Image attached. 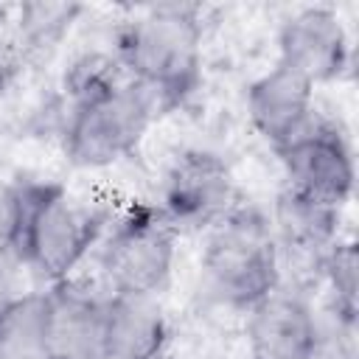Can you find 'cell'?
<instances>
[{
	"label": "cell",
	"mask_w": 359,
	"mask_h": 359,
	"mask_svg": "<svg viewBox=\"0 0 359 359\" xmlns=\"http://www.w3.org/2000/svg\"><path fill=\"white\" fill-rule=\"evenodd\" d=\"M208 292L230 309L250 311L280 286V250L269 216L255 205H233L210 230L199 255Z\"/></svg>",
	"instance_id": "3957f363"
},
{
	"label": "cell",
	"mask_w": 359,
	"mask_h": 359,
	"mask_svg": "<svg viewBox=\"0 0 359 359\" xmlns=\"http://www.w3.org/2000/svg\"><path fill=\"white\" fill-rule=\"evenodd\" d=\"M278 157L286 174V188L337 210L351 202L356 185L353 149L334 121L314 115L300 135L278 149Z\"/></svg>",
	"instance_id": "52a82bcc"
},
{
	"label": "cell",
	"mask_w": 359,
	"mask_h": 359,
	"mask_svg": "<svg viewBox=\"0 0 359 359\" xmlns=\"http://www.w3.org/2000/svg\"><path fill=\"white\" fill-rule=\"evenodd\" d=\"M303 359H356L353 348V331L337 325V323H323L306 351Z\"/></svg>",
	"instance_id": "d6986e66"
},
{
	"label": "cell",
	"mask_w": 359,
	"mask_h": 359,
	"mask_svg": "<svg viewBox=\"0 0 359 359\" xmlns=\"http://www.w3.org/2000/svg\"><path fill=\"white\" fill-rule=\"evenodd\" d=\"M177 230L157 205H129L98 244V269L109 294L157 297L174 272Z\"/></svg>",
	"instance_id": "5b68a950"
},
{
	"label": "cell",
	"mask_w": 359,
	"mask_h": 359,
	"mask_svg": "<svg viewBox=\"0 0 359 359\" xmlns=\"http://www.w3.org/2000/svg\"><path fill=\"white\" fill-rule=\"evenodd\" d=\"M104 339L107 359H165L171 328L157 297L107 292Z\"/></svg>",
	"instance_id": "7c38bea8"
},
{
	"label": "cell",
	"mask_w": 359,
	"mask_h": 359,
	"mask_svg": "<svg viewBox=\"0 0 359 359\" xmlns=\"http://www.w3.org/2000/svg\"><path fill=\"white\" fill-rule=\"evenodd\" d=\"M278 62L314 87L339 81L351 70V36L328 6H306L289 14L278 31Z\"/></svg>",
	"instance_id": "ba28073f"
},
{
	"label": "cell",
	"mask_w": 359,
	"mask_h": 359,
	"mask_svg": "<svg viewBox=\"0 0 359 359\" xmlns=\"http://www.w3.org/2000/svg\"><path fill=\"white\" fill-rule=\"evenodd\" d=\"M244 109L258 137L278 151L317 115L314 84L292 67L275 62L266 73L247 84Z\"/></svg>",
	"instance_id": "9c48e42d"
},
{
	"label": "cell",
	"mask_w": 359,
	"mask_h": 359,
	"mask_svg": "<svg viewBox=\"0 0 359 359\" xmlns=\"http://www.w3.org/2000/svg\"><path fill=\"white\" fill-rule=\"evenodd\" d=\"M320 317L297 292L278 286L247 311V348L250 359H303Z\"/></svg>",
	"instance_id": "8fae6325"
},
{
	"label": "cell",
	"mask_w": 359,
	"mask_h": 359,
	"mask_svg": "<svg viewBox=\"0 0 359 359\" xmlns=\"http://www.w3.org/2000/svg\"><path fill=\"white\" fill-rule=\"evenodd\" d=\"M269 224L278 250H289L314 261H320L323 252L339 238V210L309 199L286 185L275 196Z\"/></svg>",
	"instance_id": "4fadbf2b"
},
{
	"label": "cell",
	"mask_w": 359,
	"mask_h": 359,
	"mask_svg": "<svg viewBox=\"0 0 359 359\" xmlns=\"http://www.w3.org/2000/svg\"><path fill=\"white\" fill-rule=\"evenodd\" d=\"M233 205V168L219 151L194 146L171 160L157 208L177 233H208Z\"/></svg>",
	"instance_id": "8992f818"
},
{
	"label": "cell",
	"mask_w": 359,
	"mask_h": 359,
	"mask_svg": "<svg viewBox=\"0 0 359 359\" xmlns=\"http://www.w3.org/2000/svg\"><path fill=\"white\" fill-rule=\"evenodd\" d=\"M25 210V185L22 180H0V264L17 258L20 233Z\"/></svg>",
	"instance_id": "ac0fdd59"
},
{
	"label": "cell",
	"mask_w": 359,
	"mask_h": 359,
	"mask_svg": "<svg viewBox=\"0 0 359 359\" xmlns=\"http://www.w3.org/2000/svg\"><path fill=\"white\" fill-rule=\"evenodd\" d=\"M50 292H17L0 311V359H45Z\"/></svg>",
	"instance_id": "5bb4252c"
},
{
	"label": "cell",
	"mask_w": 359,
	"mask_h": 359,
	"mask_svg": "<svg viewBox=\"0 0 359 359\" xmlns=\"http://www.w3.org/2000/svg\"><path fill=\"white\" fill-rule=\"evenodd\" d=\"M157 115L154 95L126 79L95 101L67 107L62 151L73 168L101 171L118 165L137 151Z\"/></svg>",
	"instance_id": "277c9868"
},
{
	"label": "cell",
	"mask_w": 359,
	"mask_h": 359,
	"mask_svg": "<svg viewBox=\"0 0 359 359\" xmlns=\"http://www.w3.org/2000/svg\"><path fill=\"white\" fill-rule=\"evenodd\" d=\"M79 6L67 3H28L20 8V34L17 42L25 56L50 50L62 42V36L70 31L73 20L79 17Z\"/></svg>",
	"instance_id": "e0dca14e"
},
{
	"label": "cell",
	"mask_w": 359,
	"mask_h": 359,
	"mask_svg": "<svg viewBox=\"0 0 359 359\" xmlns=\"http://www.w3.org/2000/svg\"><path fill=\"white\" fill-rule=\"evenodd\" d=\"M123 81H126V76L112 53L84 50L67 65V70L62 76V93L67 98V107H79V104L107 95L109 90H115Z\"/></svg>",
	"instance_id": "2e32d148"
},
{
	"label": "cell",
	"mask_w": 359,
	"mask_h": 359,
	"mask_svg": "<svg viewBox=\"0 0 359 359\" xmlns=\"http://www.w3.org/2000/svg\"><path fill=\"white\" fill-rule=\"evenodd\" d=\"M17 294V289H14V280H11V275H8V269H6V264H0V311L11 303V297Z\"/></svg>",
	"instance_id": "ffe728a7"
},
{
	"label": "cell",
	"mask_w": 359,
	"mask_h": 359,
	"mask_svg": "<svg viewBox=\"0 0 359 359\" xmlns=\"http://www.w3.org/2000/svg\"><path fill=\"white\" fill-rule=\"evenodd\" d=\"M325 289H328V306H331V323L353 331L356 328V311H359V255L356 244L351 238H337L323 258L317 261Z\"/></svg>",
	"instance_id": "9a60e30c"
},
{
	"label": "cell",
	"mask_w": 359,
	"mask_h": 359,
	"mask_svg": "<svg viewBox=\"0 0 359 359\" xmlns=\"http://www.w3.org/2000/svg\"><path fill=\"white\" fill-rule=\"evenodd\" d=\"M112 56L129 81L154 95L160 112L182 107L202 84L199 8L165 3L123 20Z\"/></svg>",
	"instance_id": "6da1fadb"
},
{
	"label": "cell",
	"mask_w": 359,
	"mask_h": 359,
	"mask_svg": "<svg viewBox=\"0 0 359 359\" xmlns=\"http://www.w3.org/2000/svg\"><path fill=\"white\" fill-rule=\"evenodd\" d=\"M25 210L17 258L48 286L70 280L93 247L101 244L109 213L90 202H79L62 182L22 180Z\"/></svg>",
	"instance_id": "7a4b0ae2"
},
{
	"label": "cell",
	"mask_w": 359,
	"mask_h": 359,
	"mask_svg": "<svg viewBox=\"0 0 359 359\" xmlns=\"http://www.w3.org/2000/svg\"><path fill=\"white\" fill-rule=\"evenodd\" d=\"M50 317L45 359H107L104 303L107 292H90L70 280L48 286Z\"/></svg>",
	"instance_id": "30bf717a"
}]
</instances>
